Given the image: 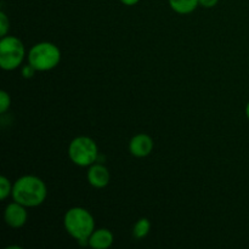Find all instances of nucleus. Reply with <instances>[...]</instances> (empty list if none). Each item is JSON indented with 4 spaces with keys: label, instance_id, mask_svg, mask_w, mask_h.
Returning a JSON list of instances; mask_svg holds the SVG:
<instances>
[{
    "label": "nucleus",
    "instance_id": "1",
    "mask_svg": "<svg viewBox=\"0 0 249 249\" xmlns=\"http://www.w3.org/2000/svg\"><path fill=\"white\" fill-rule=\"evenodd\" d=\"M14 201L24 207L40 206L46 198L48 190L41 179L34 175H24L15 181L12 186Z\"/></svg>",
    "mask_w": 249,
    "mask_h": 249
},
{
    "label": "nucleus",
    "instance_id": "8",
    "mask_svg": "<svg viewBox=\"0 0 249 249\" xmlns=\"http://www.w3.org/2000/svg\"><path fill=\"white\" fill-rule=\"evenodd\" d=\"M88 181L95 189H104L109 182V172L105 165L92 164L88 170Z\"/></svg>",
    "mask_w": 249,
    "mask_h": 249
},
{
    "label": "nucleus",
    "instance_id": "3",
    "mask_svg": "<svg viewBox=\"0 0 249 249\" xmlns=\"http://www.w3.org/2000/svg\"><path fill=\"white\" fill-rule=\"evenodd\" d=\"M61 61V51L55 44L43 41L38 43L29 50L28 63L39 72L55 68Z\"/></svg>",
    "mask_w": 249,
    "mask_h": 249
},
{
    "label": "nucleus",
    "instance_id": "12",
    "mask_svg": "<svg viewBox=\"0 0 249 249\" xmlns=\"http://www.w3.org/2000/svg\"><path fill=\"white\" fill-rule=\"evenodd\" d=\"M12 186L14 185H11L6 177L0 178V199L1 201H5L10 196V194H12Z\"/></svg>",
    "mask_w": 249,
    "mask_h": 249
},
{
    "label": "nucleus",
    "instance_id": "2",
    "mask_svg": "<svg viewBox=\"0 0 249 249\" xmlns=\"http://www.w3.org/2000/svg\"><path fill=\"white\" fill-rule=\"evenodd\" d=\"M66 231L78 242H88L95 230V221L88 209L73 207L68 209L63 218Z\"/></svg>",
    "mask_w": 249,
    "mask_h": 249
},
{
    "label": "nucleus",
    "instance_id": "13",
    "mask_svg": "<svg viewBox=\"0 0 249 249\" xmlns=\"http://www.w3.org/2000/svg\"><path fill=\"white\" fill-rule=\"evenodd\" d=\"M11 105V97L5 90L0 91V113H5L10 108Z\"/></svg>",
    "mask_w": 249,
    "mask_h": 249
},
{
    "label": "nucleus",
    "instance_id": "15",
    "mask_svg": "<svg viewBox=\"0 0 249 249\" xmlns=\"http://www.w3.org/2000/svg\"><path fill=\"white\" fill-rule=\"evenodd\" d=\"M36 68L28 63V65L24 66V67L22 68V74H23L24 78H32L34 73H36Z\"/></svg>",
    "mask_w": 249,
    "mask_h": 249
},
{
    "label": "nucleus",
    "instance_id": "7",
    "mask_svg": "<svg viewBox=\"0 0 249 249\" xmlns=\"http://www.w3.org/2000/svg\"><path fill=\"white\" fill-rule=\"evenodd\" d=\"M153 150V140L147 134H138L129 142V151L134 157H147Z\"/></svg>",
    "mask_w": 249,
    "mask_h": 249
},
{
    "label": "nucleus",
    "instance_id": "6",
    "mask_svg": "<svg viewBox=\"0 0 249 249\" xmlns=\"http://www.w3.org/2000/svg\"><path fill=\"white\" fill-rule=\"evenodd\" d=\"M27 219H28V213L26 211V207L19 204L18 202L15 201L14 203H10L5 208L4 220L10 228H22L27 223Z\"/></svg>",
    "mask_w": 249,
    "mask_h": 249
},
{
    "label": "nucleus",
    "instance_id": "9",
    "mask_svg": "<svg viewBox=\"0 0 249 249\" xmlns=\"http://www.w3.org/2000/svg\"><path fill=\"white\" fill-rule=\"evenodd\" d=\"M88 245L94 249H107L113 245V233L107 229L94 230L88 240Z\"/></svg>",
    "mask_w": 249,
    "mask_h": 249
},
{
    "label": "nucleus",
    "instance_id": "17",
    "mask_svg": "<svg viewBox=\"0 0 249 249\" xmlns=\"http://www.w3.org/2000/svg\"><path fill=\"white\" fill-rule=\"evenodd\" d=\"M119 1L123 5H125V6H134V5L138 4L140 0H119Z\"/></svg>",
    "mask_w": 249,
    "mask_h": 249
},
{
    "label": "nucleus",
    "instance_id": "18",
    "mask_svg": "<svg viewBox=\"0 0 249 249\" xmlns=\"http://www.w3.org/2000/svg\"><path fill=\"white\" fill-rule=\"evenodd\" d=\"M246 116H247V118L249 121V102L247 104V106H246Z\"/></svg>",
    "mask_w": 249,
    "mask_h": 249
},
{
    "label": "nucleus",
    "instance_id": "5",
    "mask_svg": "<svg viewBox=\"0 0 249 249\" xmlns=\"http://www.w3.org/2000/svg\"><path fill=\"white\" fill-rule=\"evenodd\" d=\"M26 50L18 38L12 36H2L0 40V67L4 71H14L23 61Z\"/></svg>",
    "mask_w": 249,
    "mask_h": 249
},
{
    "label": "nucleus",
    "instance_id": "14",
    "mask_svg": "<svg viewBox=\"0 0 249 249\" xmlns=\"http://www.w3.org/2000/svg\"><path fill=\"white\" fill-rule=\"evenodd\" d=\"M10 28V21L7 18L6 14L4 11L0 12V36H7V32H9Z\"/></svg>",
    "mask_w": 249,
    "mask_h": 249
},
{
    "label": "nucleus",
    "instance_id": "10",
    "mask_svg": "<svg viewBox=\"0 0 249 249\" xmlns=\"http://www.w3.org/2000/svg\"><path fill=\"white\" fill-rule=\"evenodd\" d=\"M173 11L180 15H187L194 12L199 5V0H169Z\"/></svg>",
    "mask_w": 249,
    "mask_h": 249
},
{
    "label": "nucleus",
    "instance_id": "11",
    "mask_svg": "<svg viewBox=\"0 0 249 249\" xmlns=\"http://www.w3.org/2000/svg\"><path fill=\"white\" fill-rule=\"evenodd\" d=\"M151 230V223L147 218L139 219L138 223L134 225L133 229V236L136 240H141V238L146 237L150 233Z\"/></svg>",
    "mask_w": 249,
    "mask_h": 249
},
{
    "label": "nucleus",
    "instance_id": "4",
    "mask_svg": "<svg viewBox=\"0 0 249 249\" xmlns=\"http://www.w3.org/2000/svg\"><path fill=\"white\" fill-rule=\"evenodd\" d=\"M99 148L96 142L88 136H78L68 146V156L75 165L90 167L97 160Z\"/></svg>",
    "mask_w": 249,
    "mask_h": 249
},
{
    "label": "nucleus",
    "instance_id": "16",
    "mask_svg": "<svg viewBox=\"0 0 249 249\" xmlns=\"http://www.w3.org/2000/svg\"><path fill=\"white\" fill-rule=\"evenodd\" d=\"M218 2L219 0H199V5H202L203 7H207V9L214 7Z\"/></svg>",
    "mask_w": 249,
    "mask_h": 249
}]
</instances>
